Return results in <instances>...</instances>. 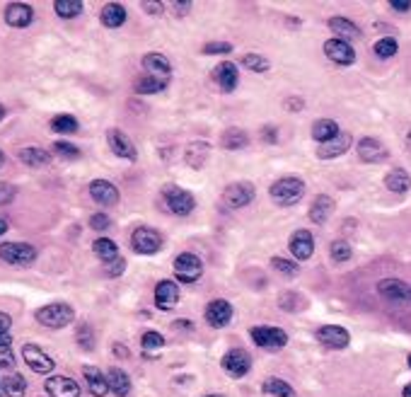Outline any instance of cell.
I'll use <instances>...</instances> for the list:
<instances>
[{"instance_id": "7bdbcfd3", "label": "cell", "mask_w": 411, "mask_h": 397, "mask_svg": "<svg viewBox=\"0 0 411 397\" xmlns=\"http://www.w3.org/2000/svg\"><path fill=\"white\" fill-rule=\"evenodd\" d=\"M140 344H143V352H158V349L165 344V337L160 332H155V329H150V332L143 334Z\"/></svg>"}, {"instance_id": "b9f144b4", "label": "cell", "mask_w": 411, "mask_h": 397, "mask_svg": "<svg viewBox=\"0 0 411 397\" xmlns=\"http://www.w3.org/2000/svg\"><path fill=\"white\" fill-rule=\"evenodd\" d=\"M242 65H244V68H249V70H257V73H266V70L271 68L268 59H266V56H262V54H247L242 59Z\"/></svg>"}, {"instance_id": "484cf974", "label": "cell", "mask_w": 411, "mask_h": 397, "mask_svg": "<svg viewBox=\"0 0 411 397\" xmlns=\"http://www.w3.org/2000/svg\"><path fill=\"white\" fill-rule=\"evenodd\" d=\"M107 383H109V390L114 392L116 397H126L131 392L129 373L121 371V368H109V371H107Z\"/></svg>"}, {"instance_id": "94428289", "label": "cell", "mask_w": 411, "mask_h": 397, "mask_svg": "<svg viewBox=\"0 0 411 397\" xmlns=\"http://www.w3.org/2000/svg\"><path fill=\"white\" fill-rule=\"evenodd\" d=\"M401 395H404V397H411V383H409V385L404 387V392H401Z\"/></svg>"}, {"instance_id": "7c38bea8", "label": "cell", "mask_w": 411, "mask_h": 397, "mask_svg": "<svg viewBox=\"0 0 411 397\" xmlns=\"http://www.w3.org/2000/svg\"><path fill=\"white\" fill-rule=\"evenodd\" d=\"M317 339L327 349H346L348 342H351V334L341 325H324V327L317 329Z\"/></svg>"}, {"instance_id": "ab89813d", "label": "cell", "mask_w": 411, "mask_h": 397, "mask_svg": "<svg viewBox=\"0 0 411 397\" xmlns=\"http://www.w3.org/2000/svg\"><path fill=\"white\" fill-rule=\"evenodd\" d=\"M372 51H375L377 59H392V56H394L397 51H399V44H397L394 37H382V39L375 41Z\"/></svg>"}, {"instance_id": "ac0fdd59", "label": "cell", "mask_w": 411, "mask_h": 397, "mask_svg": "<svg viewBox=\"0 0 411 397\" xmlns=\"http://www.w3.org/2000/svg\"><path fill=\"white\" fill-rule=\"evenodd\" d=\"M89 196L97 201L99 206H114L119 201V189L107 179H94L89 184Z\"/></svg>"}, {"instance_id": "1f68e13d", "label": "cell", "mask_w": 411, "mask_h": 397, "mask_svg": "<svg viewBox=\"0 0 411 397\" xmlns=\"http://www.w3.org/2000/svg\"><path fill=\"white\" fill-rule=\"evenodd\" d=\"M385 184H387V189H390V192L404 194V192H409V189H411V177H409V172H406V170L397 167V170H392V172H387Z\"/></svg>"}, {"instance_id": "9c48e42d", "label": "cell", "mask_w": 411, "mask_h": 397, "mask_svg": "<svg viewBox=\"0 0 411 397\" xmlns=\"http://www.w3.org/2000/svg\"><path fill=\"white\" fill-rule=\"evenodd\" d=\"M22 354H25L27 366H30L34 373H41V376H46V373L54 371V366H56L54 358H51L41 347H36V344H25Z\"/></svg>"}, {"instance_id": "ffe728a7", "label": "cell", "mask_w": 411, "mask_h": 397, "mask_svg": "<svg viewBox=\"0 0 411 397\" xmlns=\"http://www.w3.org/2000/svg\"><path fill=\"white\" fill-rule=\"evenodd\" d=\"M179 303V288L174 281H160L155 286V305L160 310H172Z\"/></svg>"}, {"instance_id": "3957f363", "label": "cell", "mask_w": 411, "mask_h": 397, "mask_svg": "<svg viewBox=\"0 0 411 397\" xmlns=\"http://www.w3.org/2000/svg\"><path fill=\"white\" fill-rule=\"evenodd\" d=\"M0 259L12 267H30L36 259V250L27 243H3L0 245Z\"/></svg>"}, {"instance_id": "f6af8a7d", "label": "cell", "mask_w": 411, "mask_h": 397, "mask_svg": "<svg viewBox=\"0 0 411 397\" xmlns=\"http://www.w3.org/2000/svg\"><path fill=\"white\" fill-rule=\"evenodd\" d=\"M54 150L59 155H63L65 160H75V158H80V148H75L73 143H68V141H56V145H54Z\"/></svg>"}, {"instance_id": "ba28073f", "label": "cell", "mask_w": 411, "mask_h": 397, "mask_svg": "<svg viewBox=\"0 0 411 397\" xmlns=\"http://www.w3.org/2000/svg\"><path fill=\"white\" fill-rule=\"evenodd\" d=\"M220 366H223V371L228 373V376L244 378L249 373V368H252V356H249L244 349H233V352H228L223 356Z\"/></svg>"}, {"instance_id": "2e32d148", "label": "cell", "mask_w": 411, "mask_h": 397, "mask_svg": "<svg viewBox=\"0 0 411 397\" xmlns=\"http://www.w3.org/2000/svg\"><path fill=\"white\" fill-rule=\"evenodd\" d=\"M291 252L297 262H305V259L313 257L315 252V238L310 230H295L291 235Z\"/></svg>"}, {"instance_id": "816d5d0a", "label": "cell", "mask_w": 411, "mask_h": 397, "mask_svg": "<svg viewBox=\"0 0 411 397\" xmlns=\"http://www.w3.org/2000/svg\"><path fill=\"white\" fill-rule=\"evenodd\" d=\"M89 225H92L94 230H107L112 225V221H109V216H105V214H94V216H89Z\"/></svg>"}, {"instance_id": "681fc988", "label": "cell", "mask_w": 411, "mask_h": 397, "mask_svg": "<svg viewBox=\"0 0 411 397\" xmlns=\"http://www.w3.org/2000/svg\"><path fill=\"white\" fill-rule=\"evenodd\" d=\"M15 366V354L10 347H0V371H12Z\"/></svg>"}, {"instance_id": "ee69618b", "label": "cell", "mask_w": 411, "mask_h": 397, "mask_svg": "<svg viewBox=\"0 0 411 397\" xmlns=\"http://www.w3.org/2000/svg\"><path fill=\"white\" fill-rule=\"evenodd\" d=\"M329 254H332L337 262H346V259H351V245H348L346 240H337V243H332V247H329Z\"/></svg>"}, {"instance_id": "f5cc1de1", "label": "cell", "mask_w": 411, "mask_h": 397, "mask_svg": "<svg viewBox=\"0 0 411 397\" xmlns=\"http://www.w3.org/2000/svg\"><path fill=\"white\" fill-rule=\"evenodd\" d=\"M124 267H126L124 257H119V259H114V262L105 264V272H107V276H121V272H124Z\"/></svg>"}, {"instance_id": "4fadbf2b", "label": "cell", "mask_w": 411, "mask_h": 397, "mask_svg": "<svg viewBox=\"0 0 411 397\" xmlns=\"http://www.w3.org/2000/svg\"><path fill=\"white\" fill-rule=\"evenodd\" d=\"M107 141H109L112 153L119 155V158H124V160H136V158H138V150H136L134 141H131L124 131H119V129L107 131Z\"/></svg>"}, {"instance_id": "f907efd6", "label": "cell", "mask_w": 411, "mask_h": 397, "mask_svg": "<svg viewBox=\"0 0 411 397\" xmlns=\"http://www.w3.org/2000/svg\"><path fill=\"white\" fill-rule=\"evenodd\" d=\"M230 51H233V44L228 41H211L203 46V54H230Z\"/></svg>"}, {"instance_id": "003e7915", "label": "cell", "mask_w": 411, "mask_h": 397, "mask_svg": "<svg viewBox=\"0 0 411 397\" xmlns=\"http://www.w3.org/2000/svg\"><path fill=\"white\" fill-rule=\"evenodd\" d=\"M206 397H223V395H206Z\"/></svg>"}, {"instance_id": "11a10c76", "label": "cell", "mask_w": 411, "mask_h": 397, "mask_svg": "<svg viewBox=\"0 0 411 397\" xmlns=\"http://www.w3.org/2000/svg\"><path fill=\"white\" fill-rule=\"evenodd\" d=\"M392 10L397 12H409L411 10V0H390Z\"/></svg>"}, {"instance_id": "603a6c76", "label": "cell", "mask_w": 411, "mask_h": 397, "mask_svg": "<svg viewBox=\"0 0 411 397\" xmlns=\"http://www.w3.org/2000/svg\"><path fill=\"white\" fill-rule=\"evenodd\" d=\"M83 376H85V383H87L89 392H92L94 397H105L107 392H109L107 373H102L97 366H85V368H83Z\"/></svg>"}, {"instance_id": "44dd1931", "label": "cell", "mask_w": 411, "mask_h": 397, "mask_svg": "<svg viewBox=\"0 0 411 397\" xmlns=\"http://www.w3.org/2000/svg\"><path fill=\"white\" fill-rule=\"evenodd\" d=\"M387 155H390V150H387L377 139L358 141V158L366 160V163H382V160H387Z\"/></svg>"}, {"instance_id": "9f6ffc18", "label": "cell", "mask_w": 411, "mask_h": 397, "mask_svg": "<svg viewBox=\"0 0 411 397\" xmlns=\"http://www.w3.org/2000/svg\"><path fill=\"white\" fill-rule=\"evenodd\" d=\"M140 6H143V10L150 12V15H160V12H162V3H150V0H145Z\"/></svg>"}, {"instance_id": "7dc6e473", "label": "cell", "mask_w": 411, "mask_h": 397, "mask_svg": "<svg viewBox=\"0 0 411 397\" xmlns=\"http://www.w3.org/2000/svg\"><path fill=\"white\" fill-rule=\"evenodd\" d=\"M271 267L276 269V272L286 274V276H295V274H297V264L295 262H288V259H281V257H273L271 259Z\"/></svg>"}, {"instance_id": "bcb514c9", "label": "cell", "mask_w": 411, "mask_h": 397, "mask_svg": "<svg viewBox=\"0 0 411 397\" xmlns=\"http://www.w3.org/2000/svg\"><path fill=\"white\" fill-rule=\"evenodd\" d=\"M10 327H12V320L10 315L0 313V347H10Z\"/></svg>"}, {"instance_id": "8fae6325", "label": "cell", "mask_w": 411, "mask_h": 397, "mask_svg": "<svg viewBox=\"0 0 411 397\" xmlns=\"http://www.w3.org/2000/svg\"><path fill=\"white\" fill-rule=\"evenodd\" d=\"M324 54H327L329 61H334V63L339 65H351L353 61H356V51H353V46L348 44V41L344 39H329L324 41Z\"/></svg>"}, {"instance_id": "7a4b0ae2", "label": "cell", "mask_w": 411, "mask_h": 397, "mask_svg": "<svg viewBox=\"0 0 411 397\" xmlns=\"http://www.w3.org/2000/svg\"><path fill=\"white\" fill-rule=\"evenodd\" d=\"M34 318H36V323L44 325V327L61 329V327H65V325L73 323L75 313L68 303H49V305H44V308L36 310Z\"/></svg>"}, {"instance_id": "d6986e66", "label": "cell", "mask_w": 411, "mask_h": 397, "mask_svg": "<svg viewBox=\"0 0 411 397\" xmlns=\"http://www.w3.org/2000/svg\"><path fill=\"white\" fill-rule=\"evenodd\" d=\"M143 68L148 75L158 80H167L169 83V75H172V63H169L167 56L162 54H145L143 56Z\"/></svg>"}, {"instance_id": "f546056e", "label": "cell", "mask_w": 411, "mask_h": 397, "mask_svg": "<svg viewBox=\"0 0 411 397\" xmlns=\"http://www.w3.org/2000/svg\"><path fill=\"white\" fill-rule=\"evenodd\" d=\"M327 25H329V30L337 32L339 39H344V41H346V39H358V37H361V30H358L351 20H346V17H332Z\"/></svg>"}, {"instance_id": "e7e4bbea", "label": "cell", "mask_w": 411, "mask_h": 397, "mask_svg": "<svg viewBox=\"0 0 411 397\" xmlns=\"http://www.w3.org/2000/svg\"><path fill=\"white\" fill-rule=\"evenodd\" d=\"M406 141H409V145H411V131H409V136H406Z\"/></svg>"}, {"instance_id": "680465c9", "label": "cell", "mask_w": 411, "mask_h": 397, "mask_svg": "<svg viewBox=\"0 0 411 397\" xmlns=\"http://www.w3.org/2000/svg\"><path fill=\"white\" fill-rule=\"evenodd\" d=\"M114 352H116V356H121V358H126V356H129V349H126V347H121V344H114Z\"/></svg>"}, {"instance_id": "9a60e30c", "label": "cell", "mask_w": 411, "mask_h": 397, "mask_svg": "<svg viewBox=\"0 0 411 397\" xmlns=\"http://www.w3.org/2000/svg\"><path fill=\"white\" fill-rule=\"evenodd\" d=\"M44 387L51 397H80V385L73 378H65V376L46 378Z\"/></svg>"}, {"instance_id": "74e56055", "label": "cell", "mask_w": 411, "mask_h": 397, "mask_svg": "<svg viewBox=\"0 0 411 397\" xmlns=\"http://www.w3.org/2000/svg\"><path fill=\"white\" fill-rule=\"evenodd\" d=\"M54 10L59 17L70 20V17H78L80 12H83V0H56Z\"/></svg>"}, {"instance_id": "f35d334b", "label": "cell", "mask_w": 411, "mask_h": 397, "mask_svg": "<svg viewBox=\"0 0 411 397\" xmlns=\"http://www.w3.org/2000/svg\"><path fill=\"white\" fill-rule=\"evenodd\" d=\"M51 129L56 134H75L78 131V119L73 114H56L51 119Z\"/></svg>"}, {"instance_id": "cb8c5ba5", "label": "cell", "mask_w": 411, "mask_h": 397, "mask_svg": "<svg viewBox=\"0 0 411 397\" xmlns=\"http://www.w3.org/2000/svg\"><path fill=\"white\" fill-rule=\"evenodd\" d=\"M348 148H351V134H339L334 141H329V143L319 145V148H317V158L334 160V158H339V155L346 153Z\"/></svg>"}, {"instance_id": "db71d44e", "label": "cell", "mask_w": 411, "mask_h": 397, "mask_svg": "<svg viewBox=\"0 0 411 397\" xmlns=\"http://www.w3.org/2000/svg\"><path fill=\"white\" fill-rule=\"evenodd\" d=\"M12 198H15V189L8 187V184H0V206L10 204Z\"/></svg>"}, {"instance_id": "60d3db41", "label": "cell", "mask_w": 411, "mask_h": 397, "mask_svg": "<svg viewBox=\"0 0 411 397\" xmlns=\"http://www.w3.org/2000/svg\"><path fill=\"white\" fill-rule=\"evenodd\" d=\"M206 153H209V145L203 143V141H196L187 148V160L191 167H201L203 160H206Z\"/></svg>"}, {"instance_id": "d6a6232c", "label": "cell", "mask_w": 411, "mask_h": 397, "mask_svg": "<svg viewBox=\"0 0 411 397\" xmlns=\"http://www.w3.org/2000/svg\"><path fill=\"white\" fill-rule=\"evenodd\" d=\"M92 250L105 264H109V262H114V259L121 257L116 243H114V240H109V238H97V240H94V245H92Z\"/></svg>"}, {"instance_id": "f1b7e54d", "label": "cell", "mask_w": 411, "mask_h": 397, "mask_svg": "<svg viewBox=\"0 0 411 397\" xmlns=\"http://www.w3.org/2000/svg\"><path fill=\"white\" fill-rule=\"evenodd\" d=\"M339 134H341V131H339V124L334 119H319L317 124L313 126V139L319 141V145L334 141Z\"/></svg>"}, {"instance_id": "d4e9b609", "label": "cell", "mask_w": 411, "mask_h": 397, "mask_svg": "<svg viewBox=\"0 0 411 397\" xmlns=\"http://www.w3.org/2000/svg\"><path fill=\"white\" fill-rule=\"evenodd\" d=\"M377 291H380V296L390 298V301H409L411 298L409 286L404 281H399V278H382L377 283Z\"/></svg>"}, {"instance_id": "30bf717a", "label": "cell", "mask_w": 411, "mask_h": 397, "mask_svg": "<svg viewBox=\"0 0 411 397\" xmlns=\"http://www.w3.org/2000/svg\"><path fill=\"white\" fill-rule=\"evenodd\" d=\"M254 184H249V182H235V184H230V187H225V192H223V198H225V204L230 206V209H242V206H247L249 201L254 198Z\"/></svg>"}, {"instance_id": "83f0119b", "label": "cell", "mask_w": 411, "mask_h": 397, "mask_svg": "<svg viewBox=\"0 0 411 397\" xmlns=\"http://www.w3.org/2000/svg\"><path fill=\"white\" fill-rule=\"evenodd\" d=\"M126 22V8L121 3H107L102 8V25L109 27V30H116Z\"/></svg>"}, {"instance_id": "277c9868", "label": "cell", "mask_w": 411, "mask_h": 397, "mask_svg": "<svg viewBox=\"0 0 411 397\" xmlns=\"http://www.w3.org/2000/svg\"><path fill=\"white\" fill-rule=\"evenodd\" d=\"M162 196H165L167 209L177 216H189L193 211V206H196L193 194L187 192V189H182V187H165Z\"/></svg>"}, {"instance_id": "7402d4cb", "label": "cell", "mask_w": 411, "mask_h": 397, "mask_svg": "<svg viewBox=\"0 0 411 397\" xmlns=\"http://www.w3.org/2000/svg\"><path fill=\"white\" fill-rule=\"evenodd\" d=\"M32 20H34V10H32L27 3H10V6L6 8V22L10 27L22 30V27L32 25Z\"/></svg>"}, {"instance_id": "6f0895ef", "label": "cell", "mask_w": 411, "mask_h": 397, "mask_svg": "<svg viewBox=\"0 0 411 397\" xmlns=\"http://www.w3.org/2000/svg\"><path fill=\"white\" fill-rule=\"evenodd\" d=\"M189 8H191V3H189V0H182V3H174V12H179V15H187Z\"/></svg>"}, {"instance_id": "5bb4252c", "label": "cell", "mask_w": 411, "mask_h": 397, "mask_svg": "<svg viewBox=\"0 0 411 397\" xmlns=\"http://www.w3.org/2000/svg\"><path fill=\"white\" fill-rule=\"evenodd\" d=\"M211 78H213V83L218 85L223 92H233V90L238 88L240 70H238V65H235V63H230V61H223V63H218L213 68Z\"/></svg>"}, {"instance_id": "91938a15", "label": "cell", "mask_w": 411, "mask_h": 397, "mask_svg": "<svg viewBox=\"0 0 411 397\" xmlns=\"http://www.w3.org/2000/svg\"><path fill=\"white\" fill-rule=\"evenodd\" d=\"M6 233H8V221L0 218V235H6Z\"/></svg>"}, {"instance_id": "4dcf8cb0", "label": "cell", "mask_w": 411, "mask_h": 397, "mask_svg": "<svg viewBox=\"0 0 411 397\" xmlns=\"http://www.w3.org/2000/svg\"><path fill=\"white\" fill-rule=\"evenodd\" d=\"M0 390L6 392V397H22L25 395V390H27V383H25V378L20 376V373H8L3 380H0Z\"/></svg>"}, {"instance_id": "836d02e7", "label": "cell", "mask_w": 411, "mask_h": 397, "mask_svg": "<svg viewBox=\"0 0 411 397\" xmlns=\"http://www.w3.org/2000/svg\"><path fill=\"white\" fill-rule=\"evenodd\" d=\"M262 390L266 392L268 397H295L293 387L288 385L286 380H281V378H266V380L262 383Z\"/></svg>"}, {"instance_id": "6da1fadb", "label": "cell", "mask_w": 411, "mask_h": 397, "mask_svg": "<svg viewBox=\"0 0 411 397\" xmlns=\"http://www.w3.org/2000/svg\"><path fill=\"white\" fill-rule=\"evenodd\" d=\"M268 194H271L273 204L293 206V204H297V201L302 198V194H305V184H302L300 177H283V179H278L276 184H271Z\"/></svg>"}, {"instance_id": "c3c4849f", "label": "cell", "mask_w": 411, "mask_h": 397, "mask_svg": "<svg viewBox=\"0 0 411 397\" xmlns=\"http://www.w3.org/2000/svg\"><path fill=\"white\" fill-rule=\"evenodd\" d=\"M78 344L85 349V352H89V349L94 347L92 327H89V325H80V329H78Z\"/></svg>"}, {"instance_id": "03108f58", "label": "cell", "mask_w": 411, "mask_h": 397, "mask_svg": "<svg viewBox=\"0 0 411 397\" xmlns=\"http://www.w3.org/2000/svg\"><path fill=\"white\" fill-rule=\"evenodd\" d=\"M406 361H409V368H411V354H409V358H406Z\"/></svg>"}, {"instance_id": "e0dca14e", "label": "cell", "mask_w": 411, "mask_h": 397, "mask_svg": "<svg viewBox=\"0 0 411 397\" xmlns=\"http://www.w3.org/2000/svg\"><path fill=\"white\" fill-rule=\"evenodd\" d=\"M206 323L211 325V327H225V325L233 320V305L228 303V301H211L209 305H206Z\"/></svg>"}, {"instance_id": "8d00e7d4", "label": "cell", "mask_w": 411, "mask_h": 397, "mask_svg": "<svg viewBox=\"0 0 411 397\" xmlns=\"http://www.w3.org/2000/svg\"><path fill=\"white\" fill-rule=\"evenodd\" d=\"M167 88V80H158L153 75H145V78L136 80V92L138 94H155V92H162Z\"/></svg>"}, {"instance_id": "52a82bcc", "label": "cell", "mask_w": 411, "mask_h": 397, "mask_svg": "<svg viewBox=\"0 0 411 397\" xmlns=\"http://www.w3.org/2000/svg\"><path fill=\"white\" fill-rule=\"evenodd\" d=\"M174 274H177V278H179V281H184V283L198 281V278H201V274H203L201 259H198L196 254H191V252H182L177 259H174Z\"/></svg>"}, {"instance_id": "5b68a950", "label": "cell", "mask_w": 411, "mask_h": 397, "mask_svg": "<svg viewBox=\"0 0 411 397\" xmlns=\"http://www.w3.org/2000/svg\"><path fill=\"white\" fill-rule=\"evenodd\" d=\"M249 337H252V342L262 349H281V347H286V342H288V334L283 332L281 327H266V325L252 327L249 329Z\"/></svg>"}, {"instance_id": "be15d7a7", "label": "cell", "mask_w": 411, "mask_h": 397, "mask_svg": "<svg viewBox=\"0 0 411 397\" xmlns=\"http://www.w3.org/2000/svg\"><path fill=\"white\" fill-rule=\"evenodd\" d=\"M3 116H6V107L0 105V119H3Z\"/></svg>"}, {"instance_id": "d590c367", "label": "cell", "mask_w": 411, "mask_h": 397, "mask_svg": "<svg viewBox=\"0 0 411 397\" xmlns=\"http://www.w3.org/2000/svg\"><path fill=\"white\" fill-rule=\"evenodd\" d=\"M249 143V136L244 134L242 129H228L223 136H220V145L228 150H240Z\"/></svg>"}, {"instance_id": "e575fe53", "label": "cell", "mask_w": 411, "mask_h": 397, "mask_svg": "<svg viewBox=\"0 0 411 397\" xmlns=\"http://www.w3.org/2000/svg\"><path fill=\"white\" fill-rule=\"evenodd\" d=\"M17 155H20L22 163L30 165V167H44V165L51 163V155L41 148H22Z\"/></svg>"}, {"instance_id": "4316f807", "label": "cell", "mask_w": 411, "mask_h": 397, "mask_svg": "<svg viewBox=\"0 0 411 397\" xmlns=\"http://www.w3.org/2000/svg\"><path fill=\"white\" fill-rule=\"evenodd\" d=\"M332 211H334L332 196H327V194H319V196L313 201V206H310V218H313L317 225H322L324 221L332 216Z\"/></svg>"}, {"instance_id": "8992f818", "label": "cell", "mask_w": 411, "mask_h": 397, "mask_svg": "<svg viewBox=\"0 0 411 397\" xmlns=\"http://www.w3.org/2000/svg\"><path fill=\"white\" fill-rule=\"evenodd\" d=\"M131 247L138 254H155L162 247V235H160L158 230L148 228V225L136 228L134 235H131Z\"/></svg>"}, {"instance_id": "6125c7cd", "label": "cell", "mask_w": 411, "mask_h": 397, "mask_svg": "<svg viewBox=\"0 0 411 397\" xmlns=\"http://www.w3.org/2000/svg\"><path fill=\"white\" fill-rule=\"evenodd\" d=\"M3 163H6V155H3V150H0V167H3Z\"/></svg>"}]
</instances>
